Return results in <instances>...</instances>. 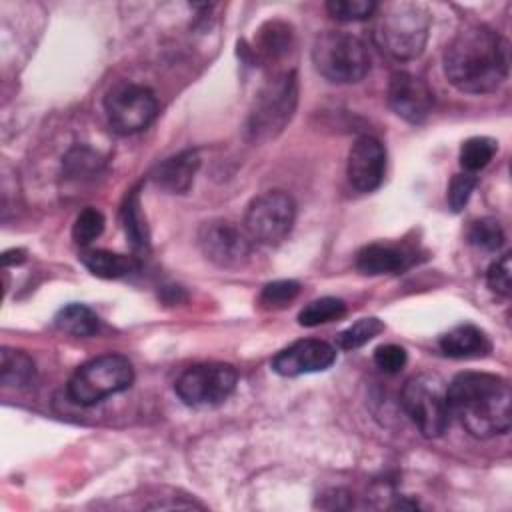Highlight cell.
Wrapping results in <instances>:
<instances>
[{"mask_svg": "<svg viewBox=\"0 0 512 512\" xmlns=\"http://www.w3.org/2000/svg\"><path fill=\"white\" fill-rule=\"evenodd\" d=\"M510 48L502 34L486 24H466L444 50V74L460 92L488 94L508 78Z\"/></svg>", "mask_w": 512, "mask_h": 512, "instance_id": "cell-1", "label": "cell"}, {"mask_svg": "<svg viewBox=\"0 0 512 512\" xmlns=\"http://www.w3.org/2000/svg\"><path fill=\"white\" fill-rule=\"evenodd\" d=\"M450 416L476 438L506 434L512 424L508 380L488 372H460L448 384Z\"/></svg>", "mask_w": 512, "mask_h": 512, "instance_id": "cell-2", "label": "cell"}, {"mask_svg": "<svg viewBox=\"0 0 512 512\" xmlns=\"http://www.w3.org/2000/svg\"><path fill=\"white\" fill-rule=\"evenodd\" d=\"M374 38L378 46L396 60H412L422 54L428 30L430 14L416 2H388L374 12Z\"/></svg>", "mask_w": 512, "mask_h": 512, "instance_id": "cell-3", "label": "cell"}, {"mask_svg": "<svg viewBox=\"0 0 512 512\" xmlns=\"http://www.w3.org/2000/svg\"><path fill=\"white\" fill-rule=\"evenodd\" d=\"M298 104V78L294 70L278 72L258 90L246 120L248 138L266 142L276 138L292 120Z\"/></svg>", "mask_w": 512, "mask_h": 512, "instance_id": "cell-4", "label": "cell"}, {"mask_svg": "<svg viewBox=\"0 0 512 512\" xmlns=\"http://www.w3.org/2000/svg\"><path fill=\"white\" fill-rule=\"evenodd\" d=\"M312 64L328 82L354 84L368 74L370 54L358 36L342 30H326L314 38Z\"/></svg>", "mask_w": 512, "mask_h": 512, "instance_id": "cell-5", "label": "cell"}, {"mask_svg": "<svg viewBox=\"0 0 512 512\" xmlns=\"http://www.w3.org/2000/svg\"><path fill=\"white\" fill-rule=\"evenodd\" d=\"M134 382V368L122 354H104L76 368L68 380V396L74 404L94 406L104 398L124 392Z\"/></svg>", "mask_w": 512, "mask_h": 512, "instance_id": "cell-6", "label": "cell"}, {"mask_svg": "<svg viewBox=\"0 0 512 512\" xmlns=\"http://www.w3.org/2000/svg\"><path fill=\"white\" fill-rule=\"evenodd\" d=\"M400 402L422 436L438 438L448 428V386L438 374L422 372L412 376L402 388Z\"/></svg>", "mask_w": 512, "mask_h": 512, "instance_id": "cell-7", "label": "cell"}, {"mask_svg": "<svg viewBox=\"0 0 512 512\" xmlns=\"http://www.w3.org/2000/svg\"><path fill=\"white\" fill-rule=\"evenodd\" d=\"M296 204L284 190H266L250 200L244 212V230L248 238L262 246L280 244L292 230Z\"/></svg>", "mask_w": 512, "mask_h": 512, "instance_id": "cell-8", "label": "cell"}, {"mask_svg": "<svg viewBox=\"0 0 512 512\" xmlns=\"http://www.w3.org/2000/svg\"><path fill=\"white\" fill-rule=\"evenodd\" d=\"M236 382L238 374L230 364L208 362L184 370L174 384V392L186 406L208 408L222 404L234 392Z\"/></svg>", "mask_w": 512, "mask_h": 512, "instance_id": "cell-9", "label": "cell"}, {"mask_svg": "<svg viewBox=\"0 0 512 512\" xmlns=\"http://www.w3.org/2000/svg\"><path fill=\"white\" fill-rule=\"evenodd\" d=\"M104 110L114 132L134 134L154 122L158 102L150 88L134 82H120L108 90Z\"/></svg>", "mask_w": 512, "mask_h": 512, "instance_id": "cell-10", "label": "cell"}, {"mask_svg": "<svg viewBox=\"0 0 512 512\" xmlns=\"http://www.w3.org/2000/svg\"><path fill=\"white\" fill-rule=\"evenodd\" d=\"M252 244L244 228L224 218L208 220L198 228V248L218 268L238 270L246 266L252 256Z\"/></svg>", "mask_w": 512, "mask_h": 512, "instance_id": "cell-11", "label": "cell"}, {"mask_svg": "<svg viewBox=\"0 0 512 512\" xmlns=\"http://www.w3.org/2000/svg\"><path fill=\"white\" fill-rule=\"evenodd\" d=\"M336 360V348L324 340H296L272 358V370L280 376H302L328 370Z\"/></svg>", "mask_w": 512, "mask_h": 512, "instance_id": "cell-12", "label": "cell"}, {"mask_svg": "<svg viewBox=\"0 0 512 512\" xmlns=\"http://www.w3.org/2000/svg\"><path fill=\"white\" fill-rule=\"evenodd\" d=\"M388 104L406 122L422 124L432 110L434 94L422 78L398 70L388 82Z\"/></svg>", "mask_w": 512, "mask_h": 512, "instance_id": "cell-13", "label": "cell"}, {"mask_svg": "<svg viewBox=\"0 0 512 512\" xmlns=\"http://www.w3.org/2000/svg\"><path fill=\"white\" fill-rule=\"evenodd\" d=\"M386 172V150L380 144V140L372 136L358 138L350 152L346 162V174L350 184L358 192H372L376 190Z\"/></svg>", "mask_w": 512, "mask_h": 512, "instance_id": "cell-14", "label": "cell"}, {"mask_svg": "<svg viewBox=\"0 0 512 512\" xmlns=\"http://www.w3.org/2000/svg\"><path fill=\"white\" fill-rule=\"evenodd\" d=\"M198 168H200L198 150H182L166 158L154 168L152 182L170 194H184L190 190Z\"/></svg>", "mask_w": 512, "mask_h": 512, "instance_id": "cell-15", "label": "cell"}, {"mask_svg": "<svg viewBox=\"0 0 512 512\" xmlns=\"http://www.w3.org/2000/svg\"><path fill=\"white\" fill-rule=\"evenodd\" d=\"M410 262V256L392 244H368L356 252L354 264L362 274L378 276V274H396L404 270Z\"/></svg>", "mask_w": 512, "mask_h": 512, "instance_id": "cell-16", "label": "cell"}, {"mask_svg": "<svg viewBox=\"0 0 512 512\" xmlns=\"http://www.w3.org/2000/svg\"><path fill=\"white\" fill-rule=\"evenodd\" d=\"M440 350L450 358H478L490 352L492 344L484 330L474 324H458L438 340Z\"/></svg>", "mask_w": 512, "mask_h": 512, "instance_id": "cell-17", "label": "cell"}, {"mask_svg": "<svg viewBox=\"0 0 512 512\" xmlns=\"http://www.w3.org/2000/svg\"><path fill=\"white\" fill-rule=\"evenodd\" d=\"M80 262L98 278L116 280L130 276L140 268L138 256L118 254L110 250H86L80 254Z\"/></svg>", "mask_w": 512, "mask_h": 512, "instance_id": "cell-18", "label": "cell"}, {"mask_svg": "<svg viewBox=\"0 0 512 512\" xmlns=\"http://www.w3.org/2000/svg\"><path fill=\"white\" fill-rule=\"evenodd\" d=\"M122 218V228L124 234L136 254H146L150 250V232L146 226V218L142 214V204H140V192L138 188H132L122 204L120 210Z\"/></svg>", "mask_w": 512, "mask_h": 512, "instance_id": "cell-19", "label": "cell"}, {"mask_svg": "<svg viewBox=\"0 0 512 512\" xmlns=\"http://www.w3.org/2000/svg\"><path fill=\"white\" fill-rule=\"evenodd\" d=\"M54 324L58 330L76 338L94 336L100 328V320L96 312L84 304H68L60 308L54 316Z\"/></svg>", "mask_w": 512, "mask_h": 512, "instance_id": "cell-20", "label": "cell"}, {"mask_svg": "<svg viewBox=\"0 0 512 512\" xmlns=\"http://www.w3.org/2000/svg\"><path fill=\"white\" fill-rule=\"evenodd\" d=\"M36 366L34 360L16 348L4 346L0 352V380L4 386L20 388L28 386L34 380Z\"/></svg>", "mask_w": 512, "mask_h": 512, "instance_id": "cell-21", "label": "cell"}, {"mask_svg": "<svg viewBox=\"0 0 512 512\" xmlns=\"http://www.w3.org/2000/svg\"><path fill=\"white\" fill-rule=\"evenodd\" d=\"M498 150V142L488 136H472L460 146V166L464 172L476 174L486 168Z\"/></svg>", "mask_w": 512, "mask_h": 512, "instance_id": "cell-22", "label": "cell"}, {"mask_svg": "<svg viewBox=\"0 0 512 512\" xmlns=\"http://www.w3.org/2000/svg\"><path fill=\"white\" fill-rule=\"evenodd\" d=\"M346 314V304L340 298L334 296H324L318 300H312L306 304L300 314H298V324L306 328H314L332 320H338Z\"/></svg>", "mask_w": 512, "mask_h": 512, "instance_id": "cell-23", "label": "cell"}, {"mask_svg": "<svg viewBox=\"0 0 512 512\" xmlns=\"http://www.w3.org/2000/svg\"><path fill=\"white\" fill-rule=\"evenodd\" d=\"M466 238L472 246L486 250V252H496L504 244V230L502 224L496 218H478L470 224Z\"/></svg>", "mask_w": 512, "mask_h": 512, "instance_id": "cell-24", "label": "cell"}, {"mask_svg": "<svg viewBox=\"0 0 512 512\" xmlns=\"http://www.w3.org/2000/svg\"><path fill=\"white\" fill-rule=\"evenodd\" d=\"M384 330L382 320L368 316V318H360L358 322H354L352 326H348L346 330H342L336 338L338 348L342 350H354L360 348L364 344H368L372 338H376L380 332Z\"/></svg>", "mask_w": 512, "mask_h": 512, "instance_id": "cell-25", "label": "cell"}, {"mask_svg": "<svg viewBox=\"0 0 512 512\" xmlns=\"http://www.w3.org/2000/svg\"><path fill=\"white\" fill-rule=\"evenodd\" d=\"M258 42H260V50L268 56V58H278L282 54H286L290 50V42H292V32L286 24L282 22H266L260 28L258 34Z\"/></svg>", "mask_w": 512, "mask_h": 512, "instance_id": "cell-26", "label": "cell"}, {"mask_svg": "<svg viewBox=\"0 0 512 512\" xmlns=\"http://www.w3.org/2000/svg\"><path fill=\"white\" fill-rule=\"evenodd\" d=\"M378 4L372 0H330L326 10L334 20L340 22H358L374 16Z\"/></svg>", "mask_w": 512, "mask_h": 512, "instance_id": "cell-27", "label": "cell"}, {"mask_svg": "<svg viewBox=\"0 0 512 512\" xmlns=\"http://www.w3.org/2000/svg\"><path fill=\"white\" fill-rule=\"evenodd\" d=\"M104 232V216L100 210L88 206L84 208L74 224H72V238L76 244L80 246H88L90 242H94L100 234Z\"/></svg>", "mask_w": 512, "mask_h": 512, "instance_id": "cell-28", "label": "cell"}, {"mask_svg": "<svg viewBox=\"0 0 512 512\" xmlns=\"http://www.w3.org/2000/svg\"><path fill=\"white\" fill-rule=\"evenodd\" d=\"M298 292H300V284L296 280H276L262 288L260 304L272 310L284 308L298 296Z\"/></svg>", "mask_w": 512, "mask_h": 512, "instance_id": "cell-29", "label": "cell"}, {"mask_svg": "<svg viewBox=\"0 0 512 512\" xmlns=\"http://www.w3.org/2000/svg\"><path fill=\"white\" fill-rule=\"evenodd\" d=\"M476 184H478V178L470 172H460V174L452 176V180L448 184L446 198H448V204L454 212H460L468 204Z\"/></svg>", "mask_w": 512, "mask_h": 512, "instance_id": "cell-30", "label": "cell"}, {"mask_svg": "<svg viewBox=\"0 0 512 512\" xmlns=\"http://www.w3.org/2000/svg\"><path fill=\"white\" fill-rule=\"evenodd\" d=\"M64 166H66V172L70 176H86V174H94L100 166V158L98 154H94L92 150L88 148H74L68 152L66 160H64Z\"/></svg>", "mask_w": 512, "mask_h": 512, "instance_id": "cell-31", "label": "cell"}, {"mask_svg": "<svg viewBox=\"0 0 512 512\" xmlns=\"http://www.w3.org/2000/svg\"><path fill=\"white\" fill-rule=\"evenodd\" d=\"M406 350L396 344H382L374 350V364L386 372V374H396L406 366Z\"/></svg>", "mask_w": 512, "mask_h": 512, "instance_id": "cell-32", "label": "cell"}, {"mask_svg": "<svg viewBox=\"0 0 512 512\" xmlns=\"http://www.w3.org/2000/svg\"><path fill=\"white\" fill-rule=\"evenodd\" d=\"M486 284L492 292L500 296H510V252L502 254V258L488 268Z\"/></svg>", "mask_w": 512, "mask_h": 512, "instance_id": "cell-33", "label": "cell"}, {"mask_svg": "<svg viewBox=\"0 0 512 512\" xmlns=\"http://www.w3.org/2000/svg\"><path fill=\"white\" fill-rule=\"evenodd\" d=\"M26 260V252L22 248H12V250H6L2 254V264L4 266H12V264H22Z\"/></svg>", "mask_w": 512, "mask_h": 512, "instance_id": "cell-34", "label": "cell"}]
</instances>
